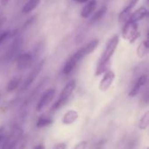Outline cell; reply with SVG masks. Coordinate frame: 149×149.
Here are the masks:
<instances>
[{
    "instance_id": "cell-1",
    "label": "cell",
    "mask_w": 149,
    "mask_h": 149,
    "mask_svg": "<svg viewBox=\"0 0 149 149\" xmlns=\"http://www.w3.org/2000/svg\"><path fill=\"white\" fill-rule=\"evenodd\" d=\"M140 32L138 31V25L136 23L127 21L122 29V38L128 40L129 43L134 44L140 38Z\"/></svg>"
},
{
    "instance_id": "cell-2",
    "label": "cell",
    "mask_w": 149,
    "mask_h": 149,
    "mask_svg": "<svg viewBox=\"0 0 149 149\" xmlns=\"http://www.w3.org/2000/svg\"><path fill=\"white\" fill-rule=\"evenodd\" d=\"M23 138V131L19 127H14L11 133L5 136L3 140V148H14L17 147V144L20 142Z\"/></svg>"
},
{
    "instance_id": "cell-3",
    "label": "cell",
    "mask_w": 149,
    "mask_h": 149,
    "mask_svg": "<svg viewBox=\"0 0 149 149\" xmlns=\"http://www.w3.org/2000/svg\"><path fill=\"white\" fill-rule=\"evenodd\" d=\"M119 45V37L118 35H114L107 43L103 54L100 59V62H107L111 60V58L113 57L117 46Z\"/></svg>"
},
{
    "instance_id": "cell-4",
    "label": "cell",
    "mask_w": 149,
    "mask_h": 149,
    "mask_svg": "<svg viewBox=\"0 0 149 149\" xmlns=\"http://www.w3.org/2000/svg\"><path fill=\"white\" fill-rule=\"evenodd\" d=\"M45 65V60H41L39 63L37 64V65L33 68V70L31 71V72L28 75V77L24 79V83L22 84L20 89H19V93H23L24 91H26L31 85L33 83V81L35 80V79L37 78V76L39 74V72H41V70L43 69V66Z\"/></svg>"
},
{
    "instance_id": "cell-5",
    "label": "cell",
    "mask_w": 149,
    "mask_h": 149,
    "mask_svg": "<svg viewBox=\"0 0 149 149\" xmlns=\"http://www.w3.org/2000/svg\"><path fill=\"white\" fill-rule=\"evenodd\" d=\"M22 44H23V40L21 38H16L11 45L10 46L9 50L7 51L6 54L4 55L3 60L5 61H12V60H16L17 56L20 54V51H21V47H22Z\"/></svg>"
},
{
    "instance_id": "cell-6",
    "label": "cell",
    "mask_w": 149,
    "mask_h": 149,
    "mask_svg": "<svg viewBox=\"0 0 149 149\" xmlns=\"http://www.w3.org/2000/svg\"><path fill=\"white\" fill-rule=\"evenodd\" d=\"M55 93L56 92L54 88H49L43 93L37 105V108H36L37 112H42L52 102V100L55 96Z\"/></svg>"
},
{
    "instance_id": "cell-7",
    "label": "cell",
    "mask_w": 149,
    "mask_h": 149,
    "mask_svg": "<svg viewBox=\"0 0 149 149\" xmlns=\"http://www.w3.org/2000/svg\"><path fill=\"white\" fill-rule=\"evenodd\" d=\"M104 76L99 85V88L100 91L102 92H106L107 91L110 86L113 85V81H114V79H115V73L111 71V70H107L104 72Z\"/></svg>"
},
{
    "instance_id": "cell-8",
    "label": "cell",
    "mask_w": 149,
    "mask_h": 149,
    "mask_svg": "<svg viewBox=\"0 0 149 149\" xmlns=\"http://www.w3.org/2000/svg\"><path fill=\"white\" fill-rule=\"evenodd\" d=\"M16 60L17 69L20 71H24L31 66L33 60V57L31 53H22L17 56Z\"/></svg>"
},
{
    "instance_id": "cell-9",
    "label": "cell",
    "mask_w": 149,
    "mask_h": 149,
    "mask_svg": "<svg viewBox=\"0 0 149 149\" xmlns=\"http://www.w3.org/2000/svg\"><path fill=\"white\" fill-rule=\"evenodd\" d=\"M147 83H148V76L147 75H141V76H140L137 79L135 84L133 86V87H132V89H131V91L129 93V96L130 97L136 96L141 92V90L142 89V87Z\"/></svg>"
},
{
    "instance_id": "cell-10",
    "label": "cell",
    "mask_w": 149,
    "mask_h": 149,
    "mask_svg": "<svg viewBox=\"0 0 149 149\" xmlns=\"http://www.w3.org/2000/svg\"><path fill=\"white\" fill-rule=\"evenodd\" d=\"M47 82H48V78H45V79H44L36 87H35V89L31 92V93L30 94V96L27 98V100L24 101V106H26V105H28V104H30L31 102H32L38 95H39V93L42 92V90L44 89V87L46 86V84H47Z\"/></svg>"
},
{
    "instance_id": "cell-11",
    "label": "cell",
    "mask_w": 149,
    "mask_h": 149,
    "mask_svg": "<svg viewBox=\"0 0 149 149\" xmlns=\"http://www.w3.org/2000/svg\"><path fill=\"white\" fill-rule=\"evenodd\" d=\"M75 87H76V80H71L70 82H68L66 86L64 87V89L62 90L58 99L66 102L68 99L71 97V95L72 94Z\"/></svg>"
},
{
    "instance_id": "cell-12",
    "label": "cell",
    "mask_w": 149,
    "mask_h": 149,
    "mask_svg": "<svg viewBox=\"0 0 149 149\" xmlns=\"http://www.w3.org/2000/svg\"><path fill=\"white\" fill-rule=\"evenodd\" d=\"M148 15V10L146 7L141 6L139 9H137L134 12L131 13L128 18V21L130 22H134V23H137L138 21L143 19L144 17H146Z\"/></svg>"
},
{
    "instance_id": "cell-13",
    "label": "cell",
    "mask_w": 149,
    "mask_h": 149,
    "mask_svg": "<svg viewBox=\"0 0 149 149\" xmlns=\"http://www.w3.org/2000/svg\"><path fill=\"white\" fill-rule=\"evenodd\" d=\"M79 118V113L75 110H68L62 118V123L64 125H72Z\"/></svg>"
},
{
    "instance_id": "cell-14",
    "label": "cell",
    "mask_w": 149,
    "mask_h": 149,
    "mask_svg": "<svg viewBox=\"0 0 149 149\" xmlns=\"http://www.w3.org/2000/svg\"><path fill=\"white\" fill-rule=\"evenodd\" d=\"M97 6V0H88L87 3L84 6L81 11V17L86 18L91 16V14L94 11Z\"/></svg>"
},
{
    "instance_id": "cell-15",
    "label": "cell",
    "mask_w": 149,
    "mask_h": 149,
    "mask_svg": "<svg viewBox=\"0 0 149 149\" xmlns=\"http://www.w3.org/2000/svg\"><path fill=\"white\" fill-rule=\"evenodd\" d=\"M98 45H99V39H93V40L90 41L86 45L83 46L80 49H81L84 56L86 57V56L91 54L92 52H93L96 50V48L98 47Z\"/></svg>"
},
{
    "instance_id": "cell-16",
    "label": "cell",
    "mask_w": 149,
    "mask_h": 149,
    "mask_svg": "<svg viewBox=\"0 0 149 149\" xmlns=\"http://www.w3.org/2000/svg\"><path fill=\"white\" fill-rule=\"evenodd\" d=\"M41 0H28L26 2V3L24 5L23 9H22V12L24 14H28L31 11H32L35 8H37L39 3H40Z\"/></svg>"
},
{
    "instance_id": "cell-17",
    "label": "cell",
    "mask_w": 149,
    "mask_h": 149,
    "mask_svg": "<svg viewBox=\"0 0 149 149\" xmlns=\"http://www.w3.org/2000/svg\"><path fill=\"white\" fill-rule=\"evenodd\" d=\"M149 50V45H148V40L146 39L145 41H143L142 43H141L137 48V55L139 58H145L148 53Z\"/></svg>"
},
{
    "instance_id": "cell-18",
    "label": "cell",
    "mask_w": 149,
    "mask_h": 149,
    "mask_svg": "<svg viewBox=\"0 0 149 149\" xmlns=\"http://www.w3.org/2000/svg\"><path fill=\"white\" fill-rule=\"evenodd\" d=\"M21 80H22L21 77H15L12 79H10L6 86V91L8 93H11V92L15 91L17 88H18V86L21 83Z\"/></svg>"
},
{
    "instance_id": "cell-19",
    "label": "cell",
    "mask_w": 149,
    "mask_h": 149,
    "mask_svg": "<svg viewBox=\"0 0 149 149\" xmlns=\"http://www.w3.org/2000/svg\"><path fill=\"white\" fill-rule=\"evenodd\" d=\"M77 64H78V63L71 57V58L67 60V62L65 63V66H64V68H63V73H64L65 75H69V74L74 70V68H75V66H76Z\"/></svg>"
},
{
    "instance_id": "cell-20",
    "label": "cell",
    "mask_w": 149,
    "mask_h": 149,
    "mask_svg": "<svg viewBox=\"0 0 149 149\" xmlns=\"http://www.w3.org/2000/svg\"><path fill=\"white\" fill-rule=\"evenodd\" d=\"M52 123V120L49 117H45V116H41L38 119L37 123H36V127L38 128H42V127H45L50 126Z\"/></svg>"
},
{
    "instance_id": "cell-21",
    "label": "cell",
    "mask_w": 149,
    "mask_h": 149,
    "mask_svg": "<svg viewBox=\"0 0 149 149\" xmlns=\"http://www.w3.org/2000/svg\"><path fill=\"white\" fill-rule=\"evenodd\" d=\"M110 65V61L107 62H99V65L96 68L95 71V76H100L101 74H103L106 71L108 70Z\"/></svg>"
},
{
    "instance_id": "cell-22",
    "label": "cell",
    "mask_w": 149,
    "mask_h": 149,
    "mask_svg": "<svg viewBox=\"0 0 149 149\" xmlns=\"http://www.w3.org/2000/svg\"><path fill=\"white\" fill-rule=\"evenodd\" d=\"M107 10V7L105 6V5L102 6L100 10H98L94 13V15L93 16V17H92V19H91V23H95V22L99 21V20L106 14Z\"/></svg>"
},
{
    "instance_id": "cell-23",
    "label": "cell",
    "mask_w": 149,
    "mask_h": 149,
    "mask_svg": "<svg viewBox=\"0 0 149 149\" xmlns=\"http://www.w3.org/2000/svg\"><path fill=\"white\" fill-rule=\"evenodd\" d=\"M149 126V112H146L143 116L141 118L140 123H139V127L141 130H146Z\"/></svg>"
},
{
    "instance_id": "cell-24",
    "label": "cell",
    "mask_w": 149,
    "mask_h": 149,
    "mask_svg": "<svg viewBox=\"0 0 149 149\" xmlns=\"http://www.w3.org/2000/svg\"><path fill=\"white\" fill-rule=\"evenodd\" d=\"M130 14H131V10H128V9L125 8L119 14V22L120 23H126V22H127Z\"/></svg>"
},
{
    "instance_id": "cell-25",
    "label": "cell",
    "mask_w": 149,
    "mask_h": 149,
    "mask_svg": "<svg viewBox=\"0 0 149 149\" xmlns=\"http://www.w3.org/2000/svg\"><path fill=\"white\" fill-rule=\"evenodd\" d=\"M10 36V31H4L3 33H2V34H0V45L9 38Z\"/></svg>"
},
{
    "instance_id": "cell-26",
    "label": "cell",
    "mask_w": 149,
    "mask_h": 149,
    "mask_svg": "<svg viewBox=\"0 0 149 149\" xmlns=\"http://www.w3.org/2000/svg\"><path fill=\"white\" fill-rule=\"evenodd\" d=\"M86 146H87V142L86 141H80V142H79L75 147H74V148L75 149H84L86 148Z\"/></svg>"
},
{
    "instance_id": "cell-27",
    "label": "cell",
    "mask_w": 149,
    "mask_h": 149,
    "mask_svg": "<svg viewBox=\"0 0 149 149\" xmlns=\"http://www.w3.org/2000/svg\"><path fill=\"white\" fill-rule=\"evenodd\" d=\"M138 2H139V0H129L128 4H127V6L126 8L128 9V10H132V9L137 4Z\"/></svg>"
},
{
    "instance_id": "cell-28",
    "label": "cell",
    "mask_w": 149,
    "mask_h": 149,
    "mask_svg": "<svg viewBox=\"0 0 149 149\" xmlns=\"http://www.w3.org/2000/svg\"><path fill=\"white\" fill-rule=\"evenodd\" d=\"M5 136H6V134H5V132H4V128L0 127V144L3 141Z\"/></svg>"
},
{
    "instance_id": "cell-29",
    "label": "cell",
    "mask_w": 149,
    "mask_h": 149,
    "mask_svg": "<svg viewBox=\"0 0 149 149\" xmlns=\"http://www.w3.org/2000/svg\"><path fill=\"white\" fill-rule=\"evenodd\" d=\"M66 145H65V143H64V142H61V143H59V144H57L55 147H54V148L56 149H65L66 148Z\"/></svg>"
},
{
    "instance_id": "cell-30",
    "label": "cell",
    "mask_w": 149,
    "mask_h": 149,
    "mask_svg": "<svg viewBox=\"0 0 149 149\" xmlns=\"http://www.w3.org/2000/svg\"><path fill=\"white\" fill-rule=\"evenodd\" d=\"M10 1H11V0H1V3H2L3 5H7Z\"/></svg>"
},
{
    "instance_id": "cell-31",
    "label": "cell",
    "mask_w": 149,
    "mask_h": 149,
    "mask_svg": "<svg viewBox=\"0 0 149 149\" xmlns=\"http://www.w3.org/2000/svg\"><path fill=\"white\" fill-rule=\"evenodd\" d=\"M33 148L35 149H44L45 148V146L44 145H37V146H34Z\"/></svg>"
},
{
    "instance_id": "cell-32",
    "label": "cell",
    "mask_w": 149,
    "mask_h": 149,
    "mask_svg": "<svg viewBox=\"0 0 149 149\" xmlns=\"http://www.w3.org/2000/svg\"><path fill=\"white\" fill-rule=\"evenodd\" d=\"M74 1H76V2H78V3H86V2H87L88 0H74Z\"/></svg>"
},
{
    "instance_id": "cell-33",
    "label": "cell",
    "mask_w": 149,
    "mask_h": 149,
    "mask_svg": "<svg viewBox=\"0 0 149 149\" xmlns=\"http://www.w3.org/2000/svg\"><path fill=\"white\" fill-rule=\"evenodd\" d=\"M1 24H2V21L0 20V27H1Z\"/></svg>"
}]
</instances>
